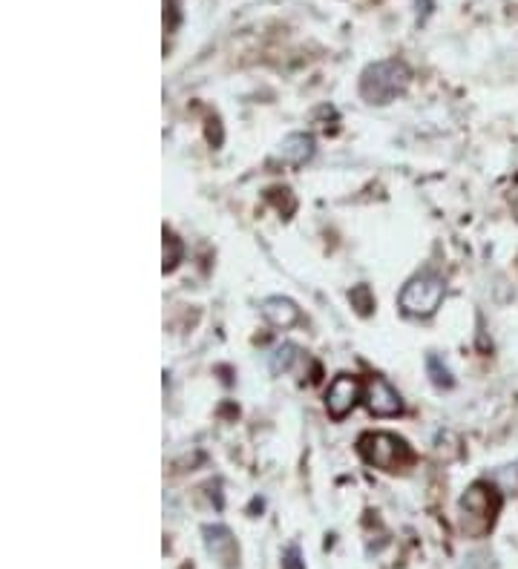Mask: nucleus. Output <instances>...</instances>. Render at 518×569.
<instances>
[{"instance_id":"7","label":"nucleus","mask_w":518,"mask_h":569,"mask_svg":"<svg viewBox=\"0 0 518 569\" xmlns=\"http://www.w3.org/2000/svg\"><path fill=\"white\" fill-rule=\"evenodd\" d=\"M205 547L211 552L213 561H219L222 567H234L239 561V547H236V538L231 535V529L222 524L205 526Z\"/></svg>"},{"instance_id":"11","label":"nucleus","mask_w":518,"mask_h":569,"mask_svg":"<svg viewBox=\"0 0 518 569\" xmlns=\"http://www.w3.org/2000/svg\"><path fill=\"white\" fill-rule=\"evenodd\" d=\"M182 253H185L182 239H179L176 233L165 230V265H162V271H165V274L176 271V265L182 262Z\"/></svg>"},{"instance_id":"4","label":"nucleus","mask_w":518,"mask_h":569,"mask_svg":"<svg viewBox=\"0 0 518 569\" xmlns=\"http://www.w3.org/2000/svg\"><path fill=\"white\" fill-rule=\"evenodd\" d=\"M360 455L369 466L383 469V472H398L412 460V449L409 443L392 432H366L360 437Z\"/></svg>"},{"instance_id":"5","label":"nucleus","mask_w":518,"mask_h":569,"mask_svg":"<svg viewBox=\"0 0 518 569\" xmlns=\"http://www.w3.org/2000/svg\"><path fill=\"white\" fill-rule=\"evenodd\" d=\"M360 400H363V383L352 374L334 377L331 386L326 388V409L334 420H343Z\"/></svg>"},{"instance_id":"6","label":"nucleus","mask_w":518,"mask_h":569,"mask_svg":"<svg viewBox=\"0 0 518 569\" xmlns=\"http://www.w3.org/2000/svg\"><path fill=\"white\" fill-rule=\"evenodd\" d=\"M366 409L372 411L375 417H395L403 411L401 394L389 386L383 377H372L366 383Z\"/></svg>"},{"instance_id":"12","label":"nucleus","mask_w":518,"mask_h":569,"mask_svg":"<svg viewBox=\"0 0 518 569\" xmlns=\"http://www.w3.org/2000/svg\"><path fill=\"white\" fill-rule=\"evenodd\" d=\"M426 371H429V380L438 388H452V374H449L447 365L441 363L438 354H429V357H426Z\"/></svg>"},{"instance_id":"10","label":"nucleus","mask_w":518,"mask_h":569,"mask_svg":"<svg viewBox=\"0 0 518 569\" xmlns=\"http://www.w3.org/2000/svg\"><path fill=\"white\" fill-rule=\"evenodd\" d=\"M300 360V348L297 345H291V342H285V345H277L274 351H271V371L274 374H285V371H291L294 363Z\"/></svg>"},{"instance_id":"2","label":"nucleus","mask_w":518,"mask_h":569,"mask_svg":"<svg viewBox=\"0 0 518 569\" xmlns=\"http://www.w3.org/2000/svg\"><path fill=\"white\" fill-rule=\"evenodd\" d=\"M461 509V529L470 538H484L495 526V518L501 512V492L493 483L478 480L467 489V495L458 503Z\"/></svg>"},{"instance_id":"13","label":"nucleus","mask_w":518,"mask_h":569,"mask_svg":"<svg viewBox=\"0 0 518 569\" xmlns=\"http://www.w3.org/2000/svg\"><path fill=\"white\" fill-rule=\"evenodd\" d=\"M349 299H352V305L357 308V314H372V308H375V296H372V288L369 285H357V288H352V294H349Z\"/></svg>"},{"instance_id":"1","label":"nucleus","mask_w":518,"mask_h":569,"mask_svg":"<svg viewBox=\"0 0 518 569\" xmlns=\"http://www.w3.org/2000/svg\"><path fill=\"white\" fill-rule=\"evenodd\" d=\"M409 81H412V72L398 58L375 61L360 75V95H363L366 104L383 107V104H389L398 95H403L406 87H409Z\"/></svg>"},{"instance_id":"3","label":"nucleus","mask_w":518,"mask_h":569,"mask_svg":"<svg viewBox=\"0 0 518 569\" xmlns=\"http://www.w3.org/2000/svg\"><path fill=\"white\" fill-rule=\"evenodd\" d=\"M444 291H447L444 279L438 274H432V271H424V274L412 276V279L403 285L401 296H398V305H401V311L406 317L426 319L441 308Z\"/></svg>"},{"instance_id":"8","label":"nucleus","mask_w":518,"mask_h":569,"mask_svg":"<svg viewBox=\"0 0 518 569\" xmlns=\"http://www.w3.org/2000/svg\"><path fill=\"white\" fill-rule=\"evenodd\" d=\"M314 153H317V141L311 133H291L280 144V159L291 167H303L306 161L314 159Z\"/></svg>"},{"instance_id":"14","label":"nucleus","mask_w":518,"mask_h":569,"mask_svg":"<svg viewBox=\"0 0 518 569\" xmlns=\"http://www.w3.org/2000/svg\"><path fill=\"white\" fill-rule=\"evenodd\" d=\"M283 569H306V561H303V555H300V547L285 549Z\"/></svg>"},{"instance_id":"15","label":"nucleus","mask_w":518,"mask_h":569,"mask_svg":"<svg viewBox=\"0 0 518 569\" xmlns=\"http://www.w3.org/2000/svg\"><path fill=\"white\" fill-rule=\"evenodd\" d=\"M516 213H518V205H516Z\"/></svg>"},{"instance_id":"9","label":"nucleus","mask_w":518,"mask_h":569,"mask_svg":"<svg viewBox=\"0 0 518 569\" xmlns=\"http://www.w3.org/2000/svg\"><path fill=\"white\" fill-rule=\"evenodd\" d=\"M262 317L268 319L274 328H291L300 322V308L285 296H268L262 302Z\"/></svg>"}]
</instances>
